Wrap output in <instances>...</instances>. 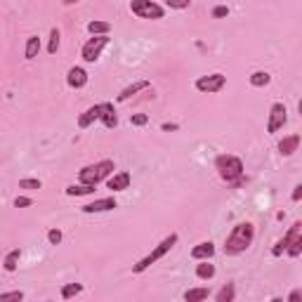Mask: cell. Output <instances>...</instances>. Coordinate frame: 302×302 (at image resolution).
<instances>
[{
  "mask_svg": "<svg viewBox=\"0 0 302 302\" xmlns=\"http://www.w3.org/2000/svg\"><path fill=\"white\" fill-rule=\"evenodd\" d=\"M253 239H255V227H253V224L250 222L236 224V227L231 229V234L227 236V241H224V253H227V255H239V253L250 248Z\"/></svg>",
  "mask_w": 302,
  "mask_h": 302,
  "instance_id": "obj_1",
  "label": "cell"
},
{
  "mask_svg": "<svg viewBox=\"0 0 302 302\" xmlns=\"http://www.w3.org/2000/svg\"><path fill=\"white\" fill-rule=\"evenodd\" d=\"M215 168H217V172H220V177H222L224 182H229V184H239L241 177H243V163H241V158L231 156V153L217 156Z\"/></svg>",
  "mask_w": 302,
  "mask_h": 302,
  "instance_id": "obj_2",
  "label": "cell"
},
{
  "mask_svg": "<svg viewBox=\"0 0 302 302\" xmlns=\"http://www.w3.org/2000/svg\"><path fill=\"white\" fill-rule=\"evenodd\" d=\"M175 243H177V234H170V236H165V239L160 241L158 246H156V248H153L149 255H147V258H142L140 262H137V265L133 267V272H135V274H142V272H147V269H149V267L153 265L156 260H160L163 255H165V253H170Z\"/></svg>",
  "mask_w": 302,
  "mask_h": 302,
  "instance_id": "obj_3",
  "label": "cell"
},
{
  "mask_svg": "<svg viewBox=\"0 0 302 302\" xmlns=\"http://www.w3.org/2000/svg\"><path fill=\"white\" fill-rule=\"evenodd\" d=\"M114 172V160H99L95 165H88L78 172V179L80 184H95L97 187L102 179H107L109 175Z\"/></svg>",
  "mask_w": 302,
  "mask_h": 302,
  "instance_id": "obj_4",
  "label": "cell"
},
{
  "mask_svg": "<svg viewBox=\"0 0 302 302\" xmlns=\"http://www.w3.org/2000/svg\"><path fill=\"white\" fill-rule=\"evenodd\" d=\"M130 9L140 19H163V7L151 0H130Z\"/></svg>",
  "mask_w": 302,
  "mask_h": 302,
  "instance_id": "obj_5",
  "label": "cell"
},
{
  "mask_svg": "<svg viewBox=\"0 0 302 302\" xmlns=\"http://www.w3.org/2000/svg\"><path fill=\"white\" fill-rule=\"evenodd\" d=\"M286 121H288V109H286V104L276 102L274 107L269 109V123H267V133H269V135L279 133V130L286 125Z\"/></svg>",
  "mask_w": 302,
  "mask_h": 302,
  "instance_id": "obj_6",
  "label": "cell"
},
{
  "mask_svg": "<svg viewBox=\"0 0 302 302\" xmlns=\"http://www.w3.org/2000/svg\"><path fill=\"white\" fill-rule=\"evenodd\" d=\"M109 45V36H95V38H90L88 43L83 45V59L85 62H97L99 59V54H102V50Z\"/></svg>",
  "mask_w": 302,
  "mask_h": 302,
  "instance_id": "obj_7",
  "label": "cell"
},
{
  "mask_svg": "<svg viewBox=\"0 0 302 302\" xmlns=\"http://www.w3.org/2000/svg\"><path fill=\"white\" fill-rule=\"evenodd\" d=\"M224 78L222 73H213V76H203V78L196 80V90H201V92H220L224 88Z\"/></svg>",
  "mask_w": 302,
  "mask_h": 302,
  "instance_id": "obj_8",
  "label": "cell"
},
{
  "mask_svg": "<svg viewBox=\"0 0 302 302\" xmlns=\"http://www.w3.org/2000/svg\"><path fill=\"white\" fill-rule=\"evenodd\" d=\"M116 208V198L109 196V198H97L92 203L83 205V213H107V210H114Z\"/></svg>",
  "mask_w": 302,
  "mask_h": 302,
  "instance_id": "obj_9",
  "label": "cell"
},
{
  "mask_svg": "<svg viewBox=\"0 0 302 302\" xmlns=\"http://www.w3.org/2000/svg\"><path fill=\"white\" fill-rule=\"evenodd\" d=\"M298 234H300V222H295L293 227H291V231H288L284 239H281V241H279V243L274 246V248H272V255H274V258H279V255H281V253H284V250L291 246V241H293Z\"/></svg>",
  "mask_w": 302,
  "mask_h": 302,
  "instance_id": "obj_10",
  "label": "cell"
},
{
  "mask_svg": "<svg viewBox=\"0 0 302 302\" xmlns=\"http://www.w3.org/2000/svg\"><path fill=\"white\" fill-rule=\"evenodd\" d=\"M99 121L107 125V128H116L118 125V116L114 111V104H109V102L99 104Z\"/></svg>",
  "mask_w": 302,
  "mask_h": 302,
  "instance_id": "obj_11",
  "label": "cell"
},
{
  "mask_svg": "<svg viewBox=\"0 0 302 302\" xmlns=\"http://www.w3.org/2000/svg\"><path fill=\"white\" fill-rule=\"evenodd\" d=\"M66 83H69L71 88H83V85L88 83V73H85V69H80V66H73V69H69Z\"/></svg>",
  "mask_w": 302,
  "mask_h": 302,
  "instance_id": "obj_12",
  "label": "cell"
},
{
  "mask_svg": "<svg viewBox=\"0 0 302 302\" xmlns=\"http://www.w3.org/2000/svg\"><path fill=\"white\" fill-rule=\"evenodd\" d=\"M107 184L111 191H125V189L130 187V175L128 172H116L114 177H109Z\"/></svg>",
  "mask_w": 302,
  "mask_h": 302,
  "instance_id": "obj_13",
  "label": "cell"
},
{
  "mask_svg": "<svg viewBox=\"0 0 302 302\" xmlns=\"http://www.w3.org/2000/svg\"><path fill=\"white\" fill-rule=\"evenodd\" d=\"M298 147H300V135H288V137H284L279 142V151L284 156H291L293 151H298Z\"/></svg>",
  "mask_w": 302,
  "mask_h": 302,
  "instance_id": "obj_14",
  "label": "cell"
},
{
  "mask_svg": "<svg viewBox=\"0 0 302 302\" xmlns=\"http://www.w3.org/2000/svg\"><path fill=\"white\" fill-rule=\"evenodd\" d=\"M215 255V246L210 241H203V243H198L194 250H191V258L194 260H210Z\"/></svg>",
  "mask_w": 302,
  "mask_h": 302,
  "instance_id": "obj_15",
  "label": "cell"
},
{
  "mask_svg": "<svg viewBox=\"0 0 302 302\" xmlns=\"http://www.w3.org/2000/svg\"><path fill=\"white\" fill-rule=\"evenodd\" d=\"M149 85H151L149 80H137V83H133V85H128V88H125L123 92L118 95V102H125V99H130L133 95H137L140 90H147Z\"/></svg>",
  "mask_w": 302,
  "mask_h": 302,
  "instance_id": "obj_16",
  "label": "cell"
},
{
  "mask_svg": "<svg viewBox=\"0 0 302 302\" xmlns=\"http://www.w3.org/2000/svg\"><path fill=\"white\" fill-rule=\"evenodd\" d=\"M95 121H99V104H95V107H90L85 114L78 118V128H90V125L95 123Z\"/></svg>",
  "mask_w": 302,
  "mask_h": 302,
  "instance_id": "obj_17",
  "label": "cell"
},
{
  "mask_svg": "<svg viewBox=\"0 0 302 302\" xmlns=\"http://www.w3.org/2000/svg\"><path fill=\"white\" fill-rule=\"evenodd\" d=\"M38 52H40V38L38 36H31L26 40V50H24V57L26 59H36Z\"/></svg>",
  "mask_w": 302,
  "mask_h": 302,
  "instance_id": "obj_18",
  "label": "cell"
},
{
  "mask_svg": "<svg viewBox=\"0 0 302 302\" xmlns=\"http://www.w3.org/2000/svg\"><path fill=\"white\" fill-rule=\"evenodd\" d=\"M19 258H21V250L14 248V250H9L7 255H5V262H2V267H5V272H14L19 265Z\"/></svg>",
  "mask_w": 302,
  "mask_h": 302,
  "instance_id": "obj_19",
  "label": "cell"
},
{
  "mask_svg": "<svg viewBox=\"0 0 302 302\" xmlns=\"http://www.w3.org/2000/svg\"><path fill=\"white\" fill-rule=\"evenodd\" d=\"M196 276H198V279H203V281L213 279V276H215V265H210L208 260H201V265L196 267Z\"/></svg>",
  "mask_w": 302,
  "mask_h": 302,
  "instance_id": "obj_20",
  "label": "cell"
},
{
  "mask_svg": "<svg viewBox=\"0 0 302 302\" xmlns=\"http://www.w3.org/2000/svg\"><path fill=\"white\" fill-rule=\"evenodd\" d=\"M88 31L92 36H107L109 31H111V24H109V21H90Z\"/></svg>",
  "mask_w": 302,
  "mask_h": 302,
  "instance_id": "obj_21",
  "label": "cell"
},
{
  "mask_svg": "<svg viewBox=\"0 0 302 302\" xmlns=\"http://www.w3.org/2000/svg\"><path fill=\"white\" fill-rule=\"evenodd\" d=\"M208 288H189L187 293H184V300L187 302H198V300H205L208 298Z\"/></svg>",
  "mask_w": 302,
  "mask_h": 302,
  "instance_id": "obj_22",
  "label": "cell"
},
{
  "mask_svg": "<svg viewBox=\"0 0 302 302\" xmlns=\"http://www.w3.org/2000/svg\"><path fill=\"white\" fill-rule=\"evenodd\" d=\"M234 298H236V288H234V284H227L220 293L215 295V300L217 302H234Z\"/></svg>",
  "mask_w": 302,
  "mask_h": 302,
  "instance_id": "obj_23",
  "label": "cell"
},
{
  "mask_svg": "<svg viewBox=\"0 0 302 302\" xmlns=\"http://www.w3.org/2000/svg\"><path fill=\"white\" fill-rule=\"evenodd\" d=\"M95 191V184H71V187H66V196H85V194H92Z\"/></svg>",
  "mask_w": 302,
  "mask_h": 302,
  "instance_id": "obj_24",
  "label": "cell"
},
{
  "mask_svg": "<svg viewBox=\"0 0 302 302\" xmlns=\"http://www.w3.org/2000/svg\"><path fill=\"white\" fill-rule=\"evenodd\" d=\"M269 80H272V76H269L267 71H255L253 76H250V85H253V88H265Z\"/></svg>",
  "mask_w": 302,
  "mask_h": 302,
  "instance_id": "obj_25",
  "label": "cell"
},
{
  "mask_svg": "<svg viewBox=\"0 0 302 302\" xmlns=\"http://www.w3.org/2000/svg\"><path fill=\"white\" fill-rule=\"evenodd\" d=\"M80 291H83V286H80V284H66L62 288V298H64V300H71L73 295H78Z\"/></svg>",
  "mask_w": 302,
  "mask_h": 302,
  "instance_id": "obj_26",
  "label": "cell"
},
{
  "mask_svg": "<svg viewBox=\"0 0 302 302\" xmlns=\"http://www.w3.org/2000/svg\"><path fill=\"white\" fill-rule=\"evenodd\" d=\"M286 250H288V255H291V258H298V255H300V253H302V236H300V234L291 241V246H288Z\"/></svg>",
  "mask_w": 302,
  "mask_h": 302,
  "instance_id": "obj_27",
  "label": "cell"
},
{
  "mask_svg": "<svg viewBox=\"0 0 302 302\" xmlns=\"http://www.w3.org/2000/svg\"><path fill=\"white\" fill-rule=\"evenodd\" d=\"M59 31H57V28H52V31H50V45H47V52L50 54H54L57 52V50H59Z\"/></svg>",
  "mask_w": 302,
  "mask_h": 302,
  "instance_id": "obj_28",
  "label": "cell"
},
{
  "mask_svg": "<svg viewBox=\"0 0 302 302\" xmlns=\"http://www.w3.org/2000/svg\"><path fill=\"white\" fill-rule=\"evenodd\" d=\"M24 293L21 291H12V293H0V302H21Z\"/></svg>",
  "mask_w": 302,
  "mask_h": 302,
  "instance_id": "obj_29",
  "label": "cell"
},
{
  "mask_svg": "<svg viewBox=\"0 0 302 302\" xmlns=\"http://www.w3.org/2000/svg\"><path fill=\"white\" fill-rule=\"evenodd\" d=\"M47 241H50L52 246H59V243H62V231H59V229H50V231H47Z\"/></svg>",
  "mask_w": 302,
  "mask_h": 302,
  "instance_id": "obj_30",
  "label": "cell"
},
{
  "mask_svg": "<svg viewBox=\"0 0 302 302\" xmlns=\"http://www.w3.org/2000/svg\"><path fill=\"white\" fill-rule=\"evenodd\" d=\"M28 205H33V198H28V196H17L14 198V208H28Z\"/></svg>",
  "mask_w": 302,
  "mask_h": 302,
  "instance_id": "obj_31",
  "label": "cell"
},
{
  "mask_svg": "<svg viewBox=\"0 0 302 302\" xmlns=\"http://www.w3.org/2000/svg\"><path fill=\"white\" fill-rule=\"evenodd\" d=\"M130 123L137 125V128H140V125H147V123H149V116H147V114H135L133 118H130Z\"/></svg>",
  "mask_w": 302,
  "mask_h": 302,
  "instance_id": "obj_32",
  "label": "cell"
},
{
  "mask_svg": "<svg viewBox=\"0 0 302 302\" xmlns=\"http://www.w3.org/2000/svg\"><path fill=\"white\" fill-rule=\"evenodd\" d=\"M19 187L21 189H40V179H21Z\"/></svg>",
  "mask_w": 302,
  "mask_h": 302,
  "instance_id": "obj_33",
  "label": "cell"
},
{
  "mask_svg": "<svg viewBox=\"0 0 302 302\" xmlns=\"http://www.w3.org/2000/svg\"><path fill=\"white\" fill-rule=\"evenodd\" d=\"M170 7H175V9H184V7H189V2L191 0H165Z\"/></svg>",
  "mask_w": 302,
  "mask_h": 302,
  "instance_id": "obj_34",
  "label": "cell"
},
{
  "mask_svg": "<svg viewBox=\"0 0 302 302\" xmlns=\"http://www.w3.org/2000/svg\"><path fill=\"white\" fill-rule=\"evenodd\" d=\"M227 14H229V7H224V5H217V7L213 9V17H215V19L227 17Z\"/></svg>",
  "mask_w": 302,
  "mask_h": 302,
  "instance_id": "obj_35",
  "label": "cell"
},
{
  "mask_svg": "<svg viewBox=\"0 0 302 302\" xmlns=\"http://www.w3.org/2000/svg\"><path fill=\"white\" fill-rule=\"evenodd\" d=\"M160 130H163V133H170V130H177V125L175 123H163L160 125Z\"/></svg>",
  "mask_w": 302,
  "mask_h": 302,
  "instance_id": "obj_36",
  "label": "cell"
},
{
  "mask_svg": "<svg viewBox=\"0 0 302 302\" xmlns=\"http://www.w3.org/2000/svg\"><path fill=\"white\" fill-rule=\"evenodd\" d=\"M300 198H302V184H298L293 191V201H300Z\"/></svg>",
  "mask_w": 302,
  "mask_h": 302,
  "instance_id": "obj_37",
  "label": "cell"
},
{
  "mask_svg": "<svg viewBox=\"0 0 302 302\" xmlns=\"http://www.w3.org/2000/svg\"><path fill=\"white\" fill-rule=\"evenodd\" d=\"M300 298H302V293H300V291H293V293H291V298H288V300H291V302H298V300H300Z\"/></svg>",
  "mask_w": 302,
  "mask_h": 302,
  "instance_id": "obj_38",
  "label": "cell"
},
{
  "mask_svg": "<svg viewBox=\"0 0 302 302\" xmlns=\"http://www.w3.org/2000/svg\"><path fill=\"white\" fill-rule=\"evenodd\" d=\"M64 5H73V2H78V0H62Z\"/></svg>",
  "mask_w": 302,
  "mask_h": 302,
  "instance_id": "obj_39",
  "label": "cell"
}]
</instances>
